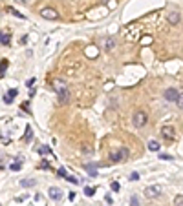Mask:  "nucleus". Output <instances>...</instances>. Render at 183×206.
<instances>
[{
  "label": "nucleus",
  "instance_id": "1a4fd4ad",
  "mask_svg": "<svg viewBox=\"0 0 183 206\" xmlns=\"http://www.w3.org/2000/svg\"><path fill=\"white\" fill-rule=\"evenodd\" d=\"M167 18H168V22H170V24L176 26V24L179 22V13H170V15H168Z\"/></svg>",
  "mask_w": 183,
  "mask_h": 206
},
{
  "label": "nucleus",
  "instance_id": "c85d7f7f",
  "mask_svg": "<svg viewBox=\"0 0 183 206\" xmlns=\"http://www.w3.org/2000/svg\"><path fill=\"white\" fill-rule=\"evenodd\" d=\"M112 190L117 191V190H119V182H112Z\"/></svg>",
  "mask_w": 183,
  "mask_h": 206
},
{
  "label": "nucleus",
  "instance_id": "2eb2a0df",
  "mask_svg": "<svg viewBox=\"0 0 183 206\" xmlns=\"http://www.w3.org/2000/svg\"><path fill=\"white\" fill-rule=\"evenodd\" d=\"M6 68H8V58H2V66H0V77H6Z\"/></svg>",
  "mask_w": 183,
  "mask_h": 206
},
{
  "label": "nucleus",
  "instance_id": "39448f33",
  "mask_svg": "<svg viewBox=\"0 0 183 206\" xmlns=\"http://www.w3.org/2000/svg\"><path fill=\"white\" fill-rule=\"evenodd\" d=\"M161 135H163L167 141H172L174 139V128L172 126H163L161 128Z\"/></svg>",
  "mask_w": 183,
  "mask_h": 206
},
{
  "label": "nucleus",
  "instance_id": "aec40b11",
  "mask_svg": "<svg viewBox=\"0 0 183 206\" xmlns=\"http://www.w3.org/2000/svg\"><path fill=\"white\" fill-rule=\"evenodd\" d=\"M119 153H121V159H126V157H128V150L126 148H121Z\"/></svg>",
  "mask_w": 183,
  "mask_h": 206
},
{
  "label": "nucleus",
  "instance_id": "7c9ffc66",
  "mask_svg": "<svg viewBox=\"0 0 183 206\" xmlns=\"http://www.w3.org/2000/svg\"><path fill=\"white\" fill-rule=\"evenodd\" d=\"M59 175H60V177H64V179H66V171H64V168H60V170H59Z\"/></svg>",
  "mask_w": 183,
  "mask_h": 206
},
{
  "label": "nucleus",
  "instance_id": "a211bd4d",
  "mask_svg": "<svg viewBox=\"0 0 183 206\" xmlns=\"http://www.w3.org/2000/svg\"><path fill=\"white\" fill-rule=\"evenodd\" d=\"M174 204H176V206H183V195H176Z\"/></svg>",
  "mask_w": 183,
  "mask_h": 206
},
{
  "label": "nucleus",
  "instance_id": "cd10ccee",
  "mask_svg": "<svg viewBox=\"0 0 183 206\" xmlns=\"http://www.w3.org/2000/svg\"><path fill=\"white\" fill-rule=\"evenodd\" d=\"M130 179H132V181H137V179H139V173H135V171H134V173L130 175Z\"/></svg>",
  "mask_w": 183,
  "mask_h": 206
},
{
  "label": "nucleus",
  "instance_id": "9b49d317",
  "mask_svg": "<svg viewBox=\"0 0 183 206\" xmlns=\"http://www.w3.org/2000/svg\"><path fill=\"white\" fill-rule=\"evenodd\" d=\"M84 53L88 55V57H97V55H99V49H97V47H86Z\"/></svg>",
  "mask_w": 183,
  "mask_h": 206
},
{
  "label": "nucleus",
  "instance_id": "0eeeda50",
  "mask_svg": "<svg viewBox=\"0 0 183 206\" xmlns=\"http://www.w3.org/2000/svg\"><path fill=\"white\" fill-rule=\"evenodd\" d=\"M48 195H50V199H53V201H60V199H62V191H60L59 188H50Z\"/></svg>",
  "mask_w": 183,
  "mask_h": 206
},
{
  "label": "nucleus",
  "instance_id": "f257e3e1",
  "mask_svg": "<svg viewBox=\"0 0 183 206\" xmlns=\"http://www.w3.org/2000/svg\"><path fill=\"white\" fill-rule=\"evenodd\" d=\"M51 88L55 90V93L59 95V104L62 106L68 102V99H70V93H68V86L64 80L60 79H51Z\"/></svg>",
  "mask_w": 183,
  "mask_h": 206
},
{
  "label": "nucleus",
  "instance_id": "a878e982",
  "mask_svg": "<svg viewBox=\"0 0 183 206\" xmlns=\"http://www.w3.org/2000/svg\"><path fill=\"white\" fill-rule=\"evenodd\" d=\"M4 102H6V104H11V102H13V97H9V95H4Z\"/></svg>",
  "mask_w": 183,
  "mask_h": 206
},
{
  "label": "nucleus",
  "instance_id": "2f4dec72",
  "mask_svg": "<svg viewBox=\"0 0 183 206\" xmlns=\"http://www.w3.org/2000/svg\"><path fill=\"white\" fill-rule=\"evenodd\" d=\"M48 152H50L48 146H42V148H40V153H48Z\"/></svg>",
  "mask_w": 183,
  "mask_h": 206
},
{
  "label": "nucleus",
  "instance_id": "423d86ee",
  "mask_svg": "<svg viewBox=\"0 0 183 206\" xmlns=\"http://www.w3.org/2000/svg\"><path fill=\"white\" fill-rule=\"evenodd\" d=\"M178 97H179V93H178V90H172V88H168V90L165 91V99L167 100H178Z\"/></svg>",
  "mask_w": 183,
  "mask_h": 206
},
{
  "label": "nucleus",
  "instance_id": "7ed1b4c3",
  "mask_svg": "<svg viewBox=\"0 0 183 206\" xmlns=\"http://www.w3.org/2000/svg\"><path fill=\"white\" fill-rule=\"evenodd\" d=\"M40 17L46 18V20H57L59 18V13L53 9V8H44V9H40Z\"/></svg>",
  "mask_w": 183,
  "mask_h": 206
},
{
  "label": "nucleus",
  "instance_id": "f8f14e48",
  "mask_svg": "<svg viewBox=\"0 0 183 206\" xmlns=\"http://www.w3.org/2000/svg\"><path fill=\"white\" fill-rule=\"evenodd\" d=\"M114 46H116V40H114V38H106L104 40V49L110 51V49H114Z\"/></svg>",
  "mask_w": 183,
  "mask_h": 206
},
{
  "label": "nucleus",
  "instance_id": "f03ea898",
  "mask_svg": "<svg viewBox=\"0 0 183 206\" xmlns=\"http://www.w3.org/2000/svg\"><path fill=\"white\" fill-rule=\"evenodd\" d=\"M147 120H148V117H147V113L145 111H135L134 113V126L135 128H143L145 124H147Z\"/></svg>",
  "mask_w": 183,
  "mask_h": 206
},
{
  "label": "nucleus",
  "instance_id": "c756f323",
  "mask_svg": "<svg viewBox=\"0 0 183 206\" xmlns=\"http://www.w3.org/2000/svg\"><path fill=\"white\" fill-rule=\"evenodd\" d=\"M17 93H18L17 90H9V93H8V95H9V97H17Z\"/></svg>",
  "mask_w": 183,
  "mask_h": 206
},
{
  "label": "nucleus",
  "instance_id": "473e14b6",
  "mask_svg": "<svg viewBox=\"0 0 183 206\" xmlns=\"http://www.w3.org/2000/svg\"><path fill=\"white\" fill-rule=\"evenodd\" d=\"M17 2H20V4H28L29 0H17Z\"/></svg>",
  "mask_w": 183,
  "mask_h": 206
},
{
  "label": "nucleus",
  "instance_id": "393cba45",
  "mask_svg": "<svg viewBox=\"0 0 183 206\" xmlns=\"http://www.w3.org/2000/svg\"><path fill=\"white\" fill-rule=\"evenodd\" d=\"M66 181H70V182H73V184H77V182H79L75 177H72V175H66Z\"/></svg>",
  "mask_w": 183,
  "mask_h": 206
},
{
  "label": "nucleus",
  "instance_id": "f3484780",
  "mask_svg": "<svg viewBox=\"0 0 183 206\" xmlns=\"http://www.w3.org/2000/svg\"><path fill=\"white\" fill-rule=\"evenodd\" d=\"M20 184H22V186H33V184H35V179H24V181H20Z\"/></svg>",
  "mask_w": 183,
  "mask_h": 206
},
{
  "label": "nucleus",
  "instance_id": "bb28decb",
  "mask_svg": "<svg viewBox=\"0 0 183 206\" xmlns=\"http://www.w3.org/2000/svg\"><path fill=\"white\" fill-rule=\"evenodd\" d=\"M11 170H13V171H18V170H20V164H18V162H13V164H11Z\"/></svg>",
  "mask_w": 183,
  "mask_h": 206
},
{
  "label": "nucleus",
  "instance_id": "9d476101",
  "mask_svg": "<svg viewBox=\"0 0 183 206\" xmlns=\"http://www.w3.org/2000/svg\"><path fill=\"white\" fill-rule=\"evenodd\" d=\"M6 11H8V13H11V15H13V17H17V18H24V15H22V13H18L15 8H11V6H8V8H6Z\"/></svg>",
  "mask_w": 183,
  "mask_h": 206
},
{
  "label": "nucleus",
  "instance_id": "5701e85b",
  "mask_svg": "<svg viewBox=\"0 0 183 206\" xmlns=\"http://www.w3.org/2000/svg\"><path fill=\"white\" fill-rule=\"evenodd\" d=\"M176 104H178L179 108H183V93H179V97H178V100H176Z\"/></svg>",
  "mask_w": 183,
  "mask_h": 206
},
{
  "label": "nucleus",
  "instance_id": "b1692460",
  "mask_svg": "<svg viewBox=\"0 0 183 206\" xmlns=\"http://www.w3.org/2000/svg\"><path fill=\"white\" fill-rule=\"evenodd\" d=\"M26 141H31V128H26Z\"/></svg>",
  "mask_w": 183,
  "mask_h": 206
},
{
  "label": "nucleus",
  "instance_id": "6ab92c4d",
  "mask_svg": "<svg viewBox=\"0 0 183 206\" xmlns=\"http://www.w3.org/2000/svg\"><path fill=\"white\" fill-rule=\"evenodd\" d=\"M84 193H86L88 197H92L93 193H95V190H93V188H90V186H86V188H84Z\"/></svg>",
  "mask_w": 183,
  "mask_h": 206
},
{
  "label": "nucleus",
  "instance_id": "ddd939ff",
  "mask_svg": "<svg viewBox=\"0 0 183 206\" xmlns=\"http://www.w3.org/2000/svg\"><path fill=\"white\" fill-rule=\"evenodd\" d=\"M148 150H150V152H159V142L158 141H150L148 142Z\"/></svg>",
  "mask_w": 183,
  "mask_h": 206
},
{
  "label": "nucleus",
  "instance_id": "dca6fc26",
  "mask_svg": "<svg viewBox=\"0 0 183 206\" xmlns=\"http://www.w3.org/2000/svg\"><path fill=\"white\" fill-rule=\"evenodd\" d=\"M86 170H88V173H90V177H95L97 175V170L93 164H86Z\"/></svg>",
  "mask_w": 183,
  "mask_h": 206
},
{
  "label": "nucleus",
  "instance_id": "4be33fe9",
  "mask_svg": "<svg viewBox=\"0 0 183 206\" xmlns=\"http://www.w3.org/2000/svg\"><path fill=\"white\" fill-rule=\"evenodd\" d=\"M139 42H141V44H150V42H152V38H150V37H143V38L139 40Z\"/></svg>",
  "mask_w": 183,
  "mask_h": 206
},
{
  "label": "nucleus",
  "instance_id": "412c9836",
  "mask_svg": "<svg viewBox=\"0 0 183 206\" xmlns=\"http://www.w3.org/2000/svg\"><path fill=\"white\" fill-rule=\"evenodd\" d=\"M130 206H139V201L135 195H132V199H130Z\"/></svg>",
  "mask_w": 183,
  "mask_h": 206
},
{
  "label": "nucleus",
  "instance_id": "20e7f679",
  "mask_svg": "<svg viewBox=\"0 0 183 206\" xmlns=\"http://www.w3.org/2000/svg\"><path fill=\"white\" fill-rule=\"evenodd\" d=\"M159 193H161V188L159 186H148L145 190V197L147 199H156V197H159Z\"/></svg>",
  "mask_w": 183,
  "mask_h": 206
},
{
  "label": "nucleus",
  "instance_id": "4468645a",
  "mask_svg": "<svg viewBox=\"0 0 183 206\" xmlns=\"http://www.w3.org/2000/svg\"><path fill=\"white\" fill-rule=\"evenodd\" d=\"M110 161L112 162H119L121 161V153L119 152H110Z\"/></svg>",
  "mask_w": 183,
  "mask_h": 206
},
{
  "label": "nucleus",
  "instance_id": "6e6552de",
  "mask_svg": "<svg viewBox=\"0 0 183 206\" xmlns=\"http://www.w3.org/2000/svg\"><path fill=\"white\" fill-rule=\"evenodd\" d=\"M9 42H11V35L8 31H2V35H0V44H2L4 47H8Z\"/></svg>",
  "mask_w": 183,
  "mask_h": 206
}]
</instances>
